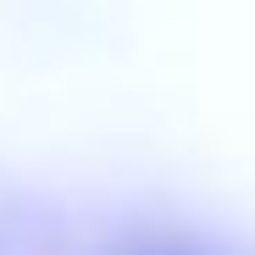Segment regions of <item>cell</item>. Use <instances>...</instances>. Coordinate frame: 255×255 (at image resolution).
Masks as SVG:
<instances>
[]
</instances>
